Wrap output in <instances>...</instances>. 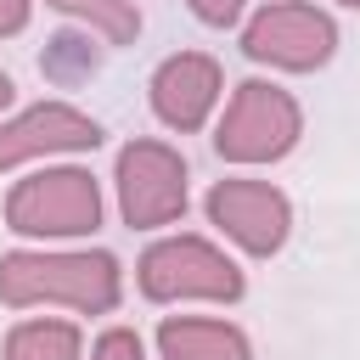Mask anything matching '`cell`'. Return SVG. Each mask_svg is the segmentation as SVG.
<instances>
[{
	"mask_svg": "<svg viewBox=\"0 0 360 360\" xmlns=\"http://www.w3.org/2000/svg\"><path fill=\"white\" fill-rule=\"evenodd\" d=\"M158 107H163V118L191 124L208 107V68L202 62H169L158 79Z\"/></svg>",
	"mask_w": 360,
	"mask_h": 360,
	"instance_id": "1",
	"label": "cell"
},
{
	"mask_svg": "<svg viewBox=\"0 0 360 360\" xmlns=\"http://www.w3.org/2000/svg\"><path fill=\"white\" fill-rule=\"evenodd\" d=\"M101 360H135V338H107L101 343Z\"/></svg>",
	"mask_w": 360,
	"mask_h": 360,
	"instance_id": "2",
	"label": "cell"
}]
</instances>
